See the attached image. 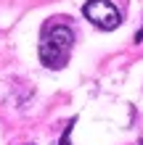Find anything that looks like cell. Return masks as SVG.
<instances>
[{
    "label": "cell",
    "instance_id": "6da1fadb",
    "mask_svg": "<svg viewBox=\"0 0 143 145\" xmlns=\"http://www.w3.org/2000/svg\"><path fill=\"white\" fill-rule=\"evenodd\" d=\"M74 45V35L69 27L64 24H53L43 32V40H40V61H43L48 69H61L69 61Z\"/></svg>",
    "mask_w": 143,
    "mask_h": 145
},
{
    "label": "cell",
    "instance_id": "7a4b0ae2",
    "mask_svg": "<svg viewBox=\"0 0 143 145\" xmlns=\"http://www.w3.org/2000/svg\"><path fill=\"white\" fill-rule=\"evenodd\" d=\"M88 21H93L101 29H114L119 24V11L109 3V0H88L85 8H82Z\"/></svg>",
    "mask_w": 143,
    "mask_h": 145
},
{
    "label": "cell",
    "instance_id": "3957f363",
    "mask_svg": "<svg viewBox=\"0 0 143 145\" xmlns=\"http://www.w3.org/2000/svg\"><path fill=\"white\" fill-rule=\"evenodd\" d=\"M72 129H74V119H72V121L64 127V135H61V140H58V145H72V142H69V137H72Z\"/></svg>",
    "mask_w": 143,
    "mask_h": 145
}]
</instances>
